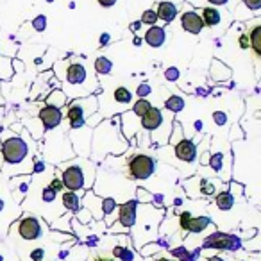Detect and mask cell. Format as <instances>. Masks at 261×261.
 <instances>
[{
    "instance_id": "15",
    "label": "cell",
    "mask_w": 261,
    "mask_h": 261,
    "mask_svg": "<svg viewBox=\"0 0 261 261\" xmlns=\"http://www.w3.org/2000/svg\"><path fill=\"white\" fill-rule=\"evenodd\" d=\"M200 20H202L204 27H215L220 23L222 20V13L218 8H211V6H207V8H202L200 9Z\"/></svg>"
},
{
    "instance_id": "28",
    "label": "cell",
    "mask_w": 261,
    "mask_h": 261,
    "mask_svg": "<svg viewBox=\"0 0 261 261\" xmlns=\"http://www.w3.org/2000/svg\"><path fill=\"white\" fill-rule=\"evenodd\" d=\"M152 108V104H150V100H147V98H140V100L135 102V106H133V115L138 116V118H142L143 115H145L149 109Z\"/></svg>"
},
{
    "instance_id": "47",
    "label": "cell",
    "mask_w": 261,
    "mask_h": 261,
    "mask_svg": "<svg viewBox=\"0 0 261 261\" xmlns=\"http://www.w3.org/2000/svg\"><path fill=\"white\" fill-rule=\"evenodd\" d=\"M206 261H224V259H222L220 256H210V257H207Z\"/></svg>"
},
{
    "instance_id": "12",
    "label": "cell",
    "mask_w": 261,
    "mask_h": 261,
    "mask_svg": "<svg viewBox=\"0 0 261 261\" xmlns=\"http://www.w3.org/2000/svg\"><path fill=\"white\" fill-rule=\"evenodd\" d=\"M181 25H182V29H185L186 33H190V34H200V33H202V29H204V23H202V20H200L199 13L193 11V9H192V11L182 13Z\"/></svg>"
},
{
    "instance_id": "22",
    "label": "cell",
    "mask_w": 261,
    "mask_h": 261,
    "mask_svg": "<svg viewBox=\"0 0 261 261\" xmlns=\"http://www.w3.org/2000/svg\"><path fill=\"white\" fill-rule=\"evenodd\" d=\"M113 100L116 104H130L133 102V93L125 86H116L113 90Z\"/></svg>"
},
{
    "instance_id": "38",
    "label": "cell",
    "mask_w": 261,
    "mask_h": 261,
    "mask_svg": "<svg viewBox=\"0 0 261 261\" xmlns=\"http://www.w3.org/2000/svg\"><path fill=\"white\" fill-rule=\"evenodd\" d=\"M48 186H50V188L54 190L56 193H61L63 190H65V188H63V182H61V179H59V177H54V179H52L50 185H48Z\"/></svg>"
},
{
    "instance_id": "39",
    "label": "cell",
    "mask_w": 261,
    "mask_h": 261,
    "mask_svg": "<svg viewBox=\"0 0 261 261\" xmlns=\"http://www.w3.org/2000/svg\"><path fill=\"white\" fill-rule=\"evenodd\" d=\"M165 77H167V81H177L179 79V70L177 68H168L167 72H165Z\"/></svg>"
},
{
    "instance_id": "7",
    "label": "cell",
    "mask_w": 261,
    "mask_h": 261,
    "mask_svg": "<svg viewBox=\"0 0 261 261\" xmlns=\"http://www.w3.org/2000/svg\"><path fill=\"white\" fill-rule=\"evenodd\" d=\"M63 116H65L63 115V109L54 108V106H47V104L38 113V120H40L41 127H43L45 130H54L56 127L63 122Z\"/></svg>"
},
{
    "instance_id": "34",
    "label": "cell",
    "mask_w": 261,
    "mask_h": 261,
    "mask_svg": "<svg viewBox=\"0 0 261 261\" xmlns=\"http://www.w3.org/2000/svg\"><path fill=\"white\" fill-rule=\"evenodd\" d=\"M190 218H192V213H190V211H182V213L179 215V225H181L182 231H188Z\"/></svg>"
},
{
    "instance_id": "6",
    "label": "cell",
    "mask_w": 261,
    "mask_h": 261,
    "mask_svg": "<svg viewBox=\"0 0 261 261\" xmlns=\"http://www.w3.org/2000/svg\"><path fill=\"white\" fill-rule=\"evenodd\" d=\"M138 200L136 199H129L127 202L120 204L118 206V211H116V224L115 227L111 229V231H115L116 227H120L118 231H127V229H130L133 225H135L136 222V211H138Z\"/></svg>"
},
{
    "instance_id": "50",
    "label": "cell",
    "mask_w": 261,
    "mask_h": 261,
    "mask_svg": "<svg viewBox=\"0 0 261 261\" xmlns=\"http://www.w3.org/2000/svg\"><path fill=\"white\" fill-rule=\"evenodd\" d=\"M0 91H2V88H0ZM0 106H4V97H2V93H0Z\"/></svg>"
},
{
    "instance_id": "52",
    "label": "cell",
    "mask_w": 261,
    "mask_h": 261,
    "mask_svg": "<svg viewBox=\"0 0 261 261\" xmlns=\"http://www.w3.org/2000/svg\"><path fill=\"white\" fill-rule=\"evenodd\" d=\"M0 261H4V256H2V254H0Z\"/></svg>"
},
{
    "instance_id": "4",
    "label": "cell",
    "mask_w": 261,
    "mask_h": 261,
    "mask_svg": "<svg viewBox=\"0 0 261 261\" xmlns=\"http://www.w3.org/2000/svg\"><path fill=\"white\" fill-rule=\"evenodd\" d=\"M97 108H98V100L95 95L75 98V100L70 102L65 113L66 120H68V123H70V129H73V130L83 129V127L86 125L88 118L97 113Z\"/></svg>"
},
{
    "instance_id": "45",
    "label": "cell",
    "mask_w": 261,
    "mask_h": 261,
    "mask_svg": "<svg viewBox=\"0 0 261 261\" xmlns=\"http://www.w3.org/2000/svg\"><path fill=\"white\" fill-rule=\"evenodd\" d=\"M109 43V34L108 33H104L100 36V45H108Z\"/></svg>"
},
{
    "instance_id": "18",
    "label": "cell",
    "mask_w": 261,
    "mask_h": 261,
    "mask_svg": "<svg viewBox=\"0 0 261 261\" xmlns=\"http://www.w3.org/2000/svg\"><path fill=\"white\" fill-rule=\"evenodd\" d=\"M63 206L72 213H79L81 210V195L75 192H61Z\"/></svg>"
},
{
    "instance_id": "42",
    "label": "cell",
    "mask_w": 261,
    "mask_h": 261,
    "mask_svg": "<svg viewBox=\"0 0 261 261\" xmlns=\"http://www.w3.org/2000/svg\"><path fill=\"white\" fill-rule=\"evenodd\" d=\"M97 2L102 6V8H113V6H115L118 0H97Z\"/></svg>"
},
{
    "instance_id": "29",
    "label": "cell",
    "mask_w": 261,
    "mask_h": 261,
    "mask_svg": "<svg viewBox=\"0 0 261 261\" xmlns=\"http://www.w3.org/2000/svg\"><path fill=\"white\" fill-rule=\"evenodd\" d=\"M224 160L225 158L222 152H213V154H210V161H207V165H210V167L218 174V172L224 170Z\"/></svg>"
},
{
    "instance_id": "36",
    "label": "cell",
    "mask_w": 261,
    "mask_h": 261,
    "mask_svg": "<svg viewBox=\"0 0 261 261\" xmlns=\"http://www.w3.org/2000/svg\"><path fill=\"white\" fill-rule=\"evenodd\" d=\"M45 257V249H34V250H31V254H29V259L31 261H41Z\"/></svg>"
},
{
    "instance_id": "11",
    "label": "cell",
    "mask_w": 261,
    "mask_h": 261,
    "mask_svg": "<svg viewBox=\"0 0 261 261\" xmlns=\"http://www.w3.org/2000/svg\"><path fill=\"white\" fill-rule=\"evenodd\" d=\"M247 38H249V47L252 48L254 52V59L259 61L261 58V23L259 18H252V23H250V29L247 33Z\"/></svg>"
},
{
    "instance_id": "35",
    "label": "cell",
    "mask_w": 261,
    "mask_h": 261,
    "mask_svg": "<svg viewBox=\"0 0 261 261\" xmlns=\"http://www.w3.org/2000/svg\"><path fill=\"white\" fill-rule=\"evenodd\" d=\"M243 6L250 9L252 13H259L261 9V0H243Z\"/></svg>"
},
{
    "instance_id": "23",
    "label": "cell",
    "mask_w": 261,
    "mask_h": 261,
    "mask_svg": "<svg viewBox=\"0 0 261 261\" xmlns=\"http://www.w3.org/2000/svg\"><path fill=\"white\" fill-rule=\"evenodd\" d=\"M207 225H210V218L207 217H192L188 222V231L186 232H202Z\"/></svg>"
},
{
    "instance_id": "27",
    "label": "cell",
    "mask_w": 261,
    "mask_h": 261,
    "mask_svg": "<svg viewBox=\"0 0 261 261\" xmlns=\"http://www.w3.org/2000/svg\"><path fill=\"white\" fill-rule=\"evenodd\" d=\"M13 77V61L9 58L0 56V79L9 81Z\"/></svg>"
},
{
    "instance_id": "33",
    "label": "cell",
    "mask_w": 261,
    "mask_h": 261,
    "mask_svg": "<svg viewBox=\"0 0 261 261\" xmlns=\"http://www.w3.org/2000/svg\"><path fill=\"white\" fill-rule=\"evenodd\" d=\"M33 27L38 33H43V31L47 29V16H43V15L36 16V18L33 20Z\"/></svg>"
},
{
    "instance_id": "44",
    "label": "cell",
    "mask_w": 261,
    "mask_h": 261,
    "mask_svg": "<svg viewBox=\"0 0 261 261\" xmlns=\"http://www.w3.org/2000/svg\"><path fill=\"white\" fill-rule=\"evenodd\" d=\"M88 261H115V259H113V257H106V256H93Z\"/></svg>"
},
{
    "instance_id": "40",
    "label": "cell",
    "mask_w": 261,
    "mask_h": 261,
    "mask_svg": "<svg viewBox=\"0 0 261 261\" xmlns=\"http://www.w3.org/2000/svg\"><path fill=\"white\" fill-rule=\"evenodd\" d=\"M213 118H215V122H217L218 125H224L225 120H227V116H225V113L217 111V113H215V115H213Z\"/></svg>"
},
{
    "instance_id": "10",
    "label": "cell",
    "mask_w": 261,
    "mask_h": 261,
    "mask_svg": "<svg viewBox=\"0 0 261 261\" xmlns=\"http://www.w3.org/2000/svg\"><path fill=\"white\" fill-rule=\"evenodd\" d=\"M165 120H167V116H165V111L160 108H150L149 111L145 113V115L140 118V123H142L143 130H149V133H156L158 129H160L161 125L165 123Z\"/></svg>"
},
{
    "instance_id": "9",
    "label": "cell",
    "mask_w": 261,
    "mask_h": 261,
    "mask_svg": "<svg viewBox=\"0 0 261 261\" xmlns=\"http://www.w3.org/2000/svg\"><path fill=\"white\" fill-rule=\"evenodd\" d=\"M174 154L179 161H182V163L193 165L197 160V145L192 142V140L182 138L174 145Z\"/></svg>"
},
{
    "instance_id": "48",
    "label": "cell",
    "mask_w": 261,
    "mask_h": 261,
    "mask_svg": "<svg viewBox=\"0 0 261 261\" xmlns=\"http://www.w3.org/2000/svg\"><path fill=\"white\" fill-rule=\"evenodd\" d=\"M4 168V156H2V152H0V170Z\"/></svg>"
},
{
    "instance_id": "17",
    "label": "cell",
    "mask_w": 261,
    "mask_h": 261,
    "mask_svg": "<svg viewBox=\"0 0 261 261\" xmlns=\"http://www.w3.org/2000/svg\"><path fill=\"white\" fill-rule=\"evenodd\" d=\"M100 197H97V193L95 192H88L86 195H84L83 202L84 206H86L88 211H91L93 213L95 218H102V210H100Z\"/></svg>"
},
{
    "instance_id": "24",
    "label": "cell",
    "mask_w": 261,
    "mask_h": 261,
    "mask_svg": "<svg viewBox=\"0 0 261 261\" xmlns=\"http://www.w3.org/2000/svg\"><path fill=\"white\" fill-rule=\"evenodd\" d=\"M165 108L170 113H179L185 109V98L179 97V95H170V97L165 100Z\"/></svg>"
},
{
    "instance_id": "8",
    "label": "cell",
    "mask_w": 261,
    "mask_h": 261,
    "mask_svg": "<svg viewBox=\"0 0 261 261\" xmlns=\"http://www.w3.org/2000/svg\"><path fill=\"white\" fill-rule=\"evenodd\" d=\"M18 232L23 240L27 242H33V240H38L41 236V224L36 217L33 215H25V217L20 220L18 224Z\"/></svg>"
},
{
    "instance_id": "37",
    "label": "cell",
    "mask_w": 261,
    "mask_h": 261,
    "mask_svg": "<svg viewBox=\"0 0 261 261\" xmlns=\"http://www.w3.org/2000/svg\"><path fill=\"white\" fill-rule=\"evenodd\" d=\"M150 91H152V90H150L149 84L143 83V84H140V86H138V90H136V93H138V97H140V98H145L147 95H150Z\"/></svg>"
},
{
    "instance_id": "32",
    "label": "cell",
    "mask_w": 261,
    "mask_h": 261,
    "mask_svg": "<svg viewBox=\"0 0 261 261\" xmlns=\"http://www.w3.org/2000/svg\"><path fill=\"white\" fill-rule=\"evenodd\" d=\"M56 197H58V193H56L50 186H45L43 192H41V199H43L45 204H52L56 200Z\"/></svg>"
},
{
    "instance_id": "21",
    "label": "cell",
    "mask_w": 261,
    "mask_h": 261,
    "mask_svg": "<svg viewBox=\"0 0 261 261\" xmlns=\"http://www.w3.org/2000/svg\"><path fill=\"white\" fill-rule=\"evenodd\" d=\"M66 102H68V98H66V95L63 93L61 90H52L50 93H48L47 102H45V104H47V106H54V108L63 109V106H66Z\"/></svg>"
},
{
    "instance_id": "13",
    "label": "cell",
    "mask_w": 261,
    "mask_h": 261,
    "mask_svg": "<svg viewBox=\"0 0 261 261\" xmlns=\"http://www.w3.org/2000/svg\"><path fill=\"white\" fill-rule=\"evenodd\" d=\"M177 13H179V6L174 4V2H170V0H161L156 9L158 20H161L163 23H170L172 20H175Z\"/></svg>"
},
{
    "instance_id": "14",
    "label": "cell",
    "mask_w": 261,
    "mask_h": 261,
    "mask_svg": "<svg viewBox=\"0 0 261 261\" xmlns=\"http://www.w3.org/2000/svg\"><path fill=\"white\" fill-rule=\"evenodd\" d=\"M165 40H167V31L165 27H160V25H152L149 31L145 33V41L149 47L152 48H160L165 45Z\"/></svg>"
},
{
    "instance_id": "25",
    "label": "cell",
    "mask_w": 261,
    "mask_h": 261,
    "mask_svg": "<svg viewBox=\"0 0 261 261\" xmlns=\"http://www.w3.org/2000/svg\"><path fill=\"white\" fill-rule=\"evenodd\" d=\"M93 66H95V72L100 73V75H109L111 70H113V63L109 61L108 58H104V56H100V58L95 59Z\"/></svg>"
},
{
    "instance_id": "2",
    "label": "cell",
    "mask_w": 261,
    "mask_h": 261,
    "mask_svg": "<svg viewBox=\"0 0 261 261\" xmlns=\"http://www.w3.org/2000/svg\"><path fill=\"white\" fill-rule=\"evenodd\" d=\"M0 152L4 156V165H8V167H18L16 174H25V168H23L25 163L33 168V161L29 160L31 149H29V142H27V136L15 135L13 130L4 129Z\"/></svg>"
},
{
    "instance_id": "31",
    "label": "cell",
    "mask_w": 261,
    "mask_h": 261,
    "mask_svg": "<svg viewBox=\"0 0 261 261\" xmlns=\"http://www.w3.org/2000/svg\"><path fill=\"white\" fill-rule=\"evenodd\" d=\"M142 23H145V25H156L158 23V16H156V11L154 9H145L142 15V20H140Z\"/></svg>"
},
{
    "instance_id": "30",
    "label": "cell",
    "mask_w": 261,
    "mask_h": 261,
    "mask_svg": "<svg viewBox=\"0 0 261 261\" xmlns=\"http://www.w3.org/2000/svg\"><path fill=\"white\" fill-rule=\"evenodd\" d=\"M210 247H220V249H232V240L229 236H215L207 242Z\"/></svg>"
},
{
    "instance_id": "5",
    "label": "cell",
    "mask_w": 261,
    "mask_h": 261,
    "mask_svg": "<svg viewBox=\"0 0 261 261\" xmlns=\"http://www.w3.org/2000/svg\"><path fill=\"white\" fill-rule=\"evenodd\" d=\"M154 170H156V161L149 154H135L127 161V175L136 181H145L152 177Z\"/></svg>"
},
{
    "instance_id": "46",
    "label": "cell",
    "mask_w": 261,
    "mask_h": 261,
    "mask_svg": "<svg viewBox=\"0 0 261 261\" xmlns=\"http://www.w3.org/2000/svg\"><path fill=\"white\" fill-rule=\"evenodd\" d=\"M142 25H143V23H142V22L130 23V25H129V29H130V31H138V29H140V27H142Z\"/></svg>"
},
{
    "instance_id": "16",
    "label": "cell",
    "mask_w": 261,
    "mask_h": 261,
    "mask_svg": "<svg viewBox=\"0 0 261 261\" xmlns=\"http://www.w3.org/2000/svg\"><path fill=\"white\" fill-rule=\"evenodd\" d=\"M100 210H102V217H104L106 224L111 225V217H116L118 202H116L113 197H106V199L100 200Z\"/></svg>"
},
{
    "instance_id": "51",
    "label": "cell",
    "mask_w": 261,
    "mask_h": 261,
    "mask_svg": "<svg viewBox=\"0 0 261 261\" xmlns=\"http://www.w3.org/2000/svg\"><path fill=\"white\" fill-rule=\"evenodd\" d=\"M2 210H4V200L0 199V211H2Z\"/></svg>"
},
{
    "instance_id": "20",
    "label": "cell",
    "mask_w": 261,
    "mask_h": 261,
    "mask_svg": "<svg viewBox=\"0 0 261 261\" xmlns=\"http://www.w3.org/2000/svg\"><path fill=\"white\" fill-rule=\"evenodd\" d=\"M113 256L116 261H138V254L125 245H118L113 249Z\"/></svg>"
},
{
    "instance_id": "1",
    "label": "cell",
    "mask_w": 261,
    "mask_h": 261,
    "mask_svg": "<svg viewBox=\"0 0 261 261\" xmlns=\"http://www.w3.org/2000/svg\"><path fill=\"white\" fill-rule=\"evenodd\" d=\"M54 72L61 81V91L66 95V98L90 97L98 90V81L93 77L83 59L56 63Z\"/></svg>"
},
{
    "instance_id": "43",
    "label": "cell",
    "mask_w": 261,
    "mask_h": 261,
    "mask_svg": "<svg viewBox=\"0 0 261 261\" xmlns=\"http://www.w3.org/2000/svg\"><path fill=\"white\" fill-rule=\"evenodd\" d=\"M204 2L211 4V8H213V6H225L229 2V0H204Z\"/></svg>"
},
{
    "instance_id": "41",
    "label": "cell",
    "mask_w": 261,
    "mask_h": 261,
    "mask_svg": "<svg viewBox=\"0 0 261 261\" xmlns=\"http://www.w3.org/2000/svg\"><path fill=\"white\" fill-rule=\"evenodd\" d=\"M238 43H240V48H242V50H247V48H249V38H247V34H242V36H240Z\"/></svg>"
},
{
    "instance_id": "19",
    "label": "cell",
    "mask_w": 261,
    "mask_h": 261,
    "mask_svg": "<svg viewBox=\"0 0 261 261\" xmlns=\"http://www.w3.org/2000/svg\"><path fill=\"white\" fill-rule=\"evenodd\" d=\"M215 206H217L218 210H222V211L232 210V206H234V195H232V193H229V192L217 193V195H215Z\"/></svg>"
},
{
    "instance_id": "3",
    "label": "cell",
    "mask_w": 261,
    "mask_h": 261,
    "mask_svg": "<svg viewBox=\"0 0 261 261\" xmlns=\"http://www.w3.org/2000/svg\"><path fill=\"white\" fill-rule=\"evenodd\" d=\"M61 182L66 192H83L84 188H91L95 181V170L86 158L72 160L61 165Z\"/></svg>"
},
{
    "instance_id": "49",
    "label": "cell",
    "mask_w": 261,
    "mask_h": 261,
    "mask_svg": "<svg viewBox=\"0 0 261 261\" xmlns=\"http://www.w3.org/2000/svg\"><path fill=\"white\" fill-rule=\"evenodd\" d=\"M156 261H174L172 257H156Z\"/></svg>"
},
{
    "instance_id": "26",
    "label": "cell",
    "mask_w": 261,
    "mask_h": 261,
    "mask_svg": "<svg viewBox=\"0 0 261 261\" xmlns=\"http://www.w3.org/2000/svg\"><path fill=\"white\" fill-rule=\"evenodd\" d=\"M197 185H199V195L200 197H211V195L217 193V185L211 182V181H207V179H199Z\"/></svg>"
}]
</instances>
